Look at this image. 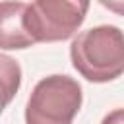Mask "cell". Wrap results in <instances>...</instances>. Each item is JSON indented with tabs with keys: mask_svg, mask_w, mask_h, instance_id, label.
<instances>
[{
	"mask_svg": "<svg viewBox=\"0 0 124 124\" xmlns=\"http://www.w3.org/2000/svg\"><path fill=\"white\" fill-rule=\"evenodd\" d=\"M72 66L93 83H107L124 74V31L97 25L81 31L70 45Z\"/></svg>",
	"mask_w": 124,
	"mask_h": 124,
	"instance_id": "cell-1",
	"label": "cell"
},
{
	"mask_svg": "<svg viewBox=\"0 0 124 124\" xmlns=\"http://www.w3.org/2000/svg\"><path fill=\"white\" fill-rule=\"evenodd\" d=\"M83 101L81 85L62 74L43 78L25 107V124H72Z\"/></svg>",
	"mask_w": 124,
	"mask_h": 124,
	"instance_id": "cell-2",
	"label": "cell"
},
{
	"mask_svg": "<svg viewBox=\"0 0 124 124\" xmlns=\"http://www.w3.org/2000/svg\"><path fill=\"white\" fill-rule=\"evenodd\" d=\"M89 0H33L25 12V25L35 43L70 39L85 21Z\"/></svg>",
	"mask_w": 124,
	"mask_h": 124,
	"instance_id": "cell-3",
	"label": "cell"
},
{
	"mask_svg": "<svg viewBox=\"0 0 124 124\" xmlns=\"http://www.w3.org/2000/svg\"><path fill=\"white\" fill-rule=\"evenodd\" d=\"M25 2H0V50H21L35 45V39L25 25Z\"/></svg>",
	"mask_w": 124,
	"mask_h": 124,
	"instance_id": "cell-4",
	"label": "cell"
},
{
	"mask_svg": "<svg viewBox=\"0 0 124 124\" xmlns=\"http://www.w3.org/2000/svg\"><path fill=\"white\" fill-rule=\"evenodd\" d=\"M19 85H21L19 64L12 56L0 52V114L16 97Z\"/></svg>",
	"mask_w": 124,
	"mask_h": 124,
	"instance_id": "cell-5",
	"label": "cell"
},
{
	"mask_svg": "<svg viewBox=\"0 0 124 124\" xmlns=\"http://www.w3.org/2000/svg\"><path fill=\"white\" fill-rule=\"evenodd\" d=\"M99 4L105 6L107 10H110L112 14L124 17V0H99Z\"/></svg>",
	"mask_w": 124,
	"mask_h": 124,
	"instance_id": "cell-6",
	"label": "cell"
},
{
	"mask_svg": "<svg viewBox=\"0 0 124 124\" xmlns=\"http://www.w3.org/2000/svg\"><path fill=\"white\" fill-rule=\"evenodd\" d=\"M101 124H124V108H114L110 110L103 120Z\"/></svg>",
	"mask_w": 124,
	"mask_h": 124,
	"instance_id": "cell-7",
	"label": "cell"
}]
</instances>
